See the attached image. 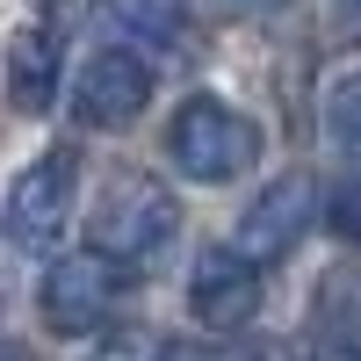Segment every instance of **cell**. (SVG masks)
Masks as SVG:
<instances>
[{
    "mask_svg": "<svg viewBox=\"0 0 361 361\" xmlns=\"http://www.w3.org/2000/svg\"><path fill=\"white\" fill-rule=\"evenodd\" d=\"M166 159H173V173L217 188V180H238V173L260 166V130H253V116H238L231 102L195 94V102H180L173 123H166Z\"/></svg>",
    "mask_w": 361,
    "mask_h": 361,
    "instance_id": "6da1fadb",
    "label": "cell"
},
{
    "mask_svg": "<svg viewBox=\"0 0 361 361\" xmlns=\"http://www.w3.org/2000/svg\"><path fill=\"white\" fill-rule=\"evenodd\" d=\"M173 231H180V202L159 188L152 173H123L102 195V209H94V246L109 260H130V267L159 260L173 246Z\"/></svg>",
    "mask_w": 361,
    "mask_h": 361,
    "instance_id": "7a4b0ae2",
    "label": "cell"
},
{
    "mask_svg": "<svg viewBox=\"0 0 361 361\" xmlns=\"http://www.w3.org/2000/svg\"><path fill=\"white\" fill-rule=\"evenodd\" d=\"M116 260L102 246H87V253H58L44 267V289H37V311L58 340H87V333H102L109 311H116Z\"/></svg>",
    "mask_w": 361,
    "mask_h": 361,
    "instance_id": "3957f363",
    "label": "cell"
},
{
    "mask_svg": "<svg viewBox=\"0 0 361 361\" xmlns=\"http://www.w3.org/2000/svg\"><path fill=\"white\" fill-rule=\"evenodd\" d=\"M73 202H80V152H44V159H29L15 173V188H8V238L15 246H51L58 231L73 224Z\"/></svg>",
    "mask_w": 361,
    "mask_h": 361,
    "instance_id": "277c9868",
    "label": "cell"
},
{
    "mask_svg": "<svg viewBox=\"0 0 361 361\" xmlns=\"http://www.w3.org/2000/svg\"><path fill=\"white\" fill-rule=\"evenodd\" d=\"M152 109V66H145L137 51H102V58H87V73L73 87V116L87 130H130L137 116Z\"/></svg>",
    "mask_w": 361,
    "mask_h": 361,
    "instance_id": "5b68a950",
    "label": "cell"
},
{
    "mask_svg": "<svg viewBox=\"0 0 361 361\" xmlns=\"http://www.w3.org/2000/svg\"><path fill=\"white\" fill-rule=\"evenodd\" d=\"M188 311L209 325V333H238L260 311V260L238 246H202L195 275H188Z\"/></svg>",
    "mask_w": 361,
    "mask_h": 361,
    "instance_id": "8992f818",
    "label": "cell"
},
{
    "mask_svg": "<svg viewBox=\"0 0 361 361\" xmlns=\"http://www.w3.org/2000/svg\"><path fill=\"white\" fill-rule=\"evenodd\" d=\"M311 217H318V188H311V173H282V180H267V188L246 202V217H238V253H253V260H289L296 246H304Z\"/></svg>",
    "mask_w": 361,
    "mask_h": 361,
    "instance_id": "52a82bcc",
    "label": "cell"
},
{
    "mask_svg": "<svg viewBox=\"0 0 361 361\" xmlns=\"http://www.w3.org/2000/svg\"><path fill=\"white\" fill-rule=\"evenodd\" d=\"M58 37H66V29L51 15H37V22H22L15 44H8V102L22 116H44L58 102Z\"/></svg>",
    "mask_w": 361,
    "mask_h": 361,
    "instance_id": "ba28073f",
    "label": "cell"
},
{
    "mask_svg": "<svg viewBox=\"0 0 361 361\" xmlns=\"http://www.w3.org/2000/svg\"><path fill=\"white\" fill-rule=\"evenodd\" d=\"M102 8H109L116 29H130V37H145V44L180 37V0H102Z\"/></svg>",
    "mask_w": 361,
    "mask_h": 361,
    "instance_id": "9c48e42d",
    "label": "cell"
},
{
    "mask_svg": "<svg viewBox=\"0 0 361 361\" xmlns=\"http://www.w3.org/2000/svg\"><path fill=\"white\" fill-rule=\"evenodd\" d=\"M325 137H333L340 159H361V73H347L325 94Z\"/></svg>",
    "mask_w": 361,
    "mask_h": 361,
    "instance_id": "30bf717a",
    "label": "cell"
},
{
    "mask_svg": "<svg viewBox=\"0 0 361 361\" xmlns=\"http://www.w3.org/2000/svg\"><path fill=\"white\" fill-rule=\"evenodd\" d=\"M325 217H333V231L347 238V246H361V173H347L340 188H333V202H325Z\"/></svg>",
    "mask_w": 361,
    "mask_h": 361,
    "instance_id": "8fae6325",
    "label": "cell"
},
{
    "mask_svg": "<svg viewBox=\"0 0 361 361\" xmlns=\"http://www.w3.org/2000/svg\"><path fill=\"white\" fill-rule=\"evenodd\" d=\"M94 361H173V354H166V340H152V333H116Z\"/></svg>",
    "mask_w": 361,
    "mask_h": 361,
    "instance_id": "7c38bea8",
    "label": "cell"
},
{
    "mask_svg": "<svg viewBox=\"0 0 361 361\" xmlns=\"http://www.w3.org/2000/svg\"><path fill=\"white\" fill-rule=\"evenodd\" d=\"M333 29L347 44H361V0H333Z\"/></svg>",
    "mask_w": 361,
    "mask_h": 361,
    "instance_id": "4fadbf2b",
    "label": "cell"
},
{
    "mask_svg": "<svg viewBox=\"0 0 361 361\" xmlns=\"http://www.w3.org/2000/svg\"><path fill=\"white\" fill-rule=\"evenodd\" d=\"M311 361H361V347H347V340H333V347H318Z\"/></svg>",
    "mask_w": 361,
    "mask_h": 361,
    "instance_id": "5bb4252c",
    "label": "cell"
},
{
    "mask_svg": "<svg viewBox=\"0 0 361 361\" xmlns=\"http://www.w3.org/2000/svg\"><path fill=\"white\" fill-rule=\"evenodd\" d=\"M224 8H246V15H260V8H275V0H224Z\"/></svg>",
    "mask_w": 361,
    "mask_h": 361,
    "instance_id": "9a60e30c",
    "label": "cell"
},
{
    "mask_svg": "<svg viewBox=\"0 0 361 361\" xmlns=\"http://www.w3.org/2000/svg\"><path fill=\"white\" fill-rule=\"evenodd\" d=\"M8 361H22V354H8Z\"/></svg>",
    "mask_w": 361,
    "mask_h": 361,
    "instance_id": "2e32d148",
    "label": "cell"
}]
</instances>
